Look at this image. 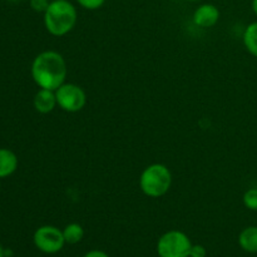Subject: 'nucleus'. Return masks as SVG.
<instances>
[{
    "instance_id": "nucleus-1",
    "label": "nucleus",
    "mask_w": 257,
    "mask_h": 257,
    "mask_svg": "<svg viewBox=\"0 0 257 257\" xmlns=\"http://www.w3.org/2000/svg\"><path fill=\"white\" fill-rule=\"evenodd\" d=\"M32 77L42 89L57 90L67 78V63L63 55L54 50L38 54L33 60Z\"/></svg>"
},
{
    "instance_id": "nucleus-2",
    "label": "nucleus",
    "mask_w": 257,
    "mask_h": 257,
    "mask_svg": "<svg viewBox=\"0 0 257 257\" xmlns=\"http://www.w3.org/2000/svg\"><path fill=\"white\" fill-rule=\"evenodd\" d=\"M77 9L68 0H53L44 13L45 29L54 37L68 34L77 23Z\"/></svg>"
},
{
    "instance_id": "nucleus-3",
    "label": "nucleus",
    "mask_w": 257,
    "mask_h": 257,
    "mask_svg": "<svg viewBox=\"0 0 257 257\" xmlns=\"http://www.w3.org/2000/svg\"><path fill=\"white\" fill-rule=\"evenodd\" d=\"M172 185V175L167 166L155 163L146 168L140 177L141 191L152 198L166 195Z\"/></svg>"
},
{
    "instance_id": "nucleus-4",
    "label": "nucleus",
    "mask_w": 257,
    "mask_h": 257,
    "mask_svg": "<svg viewBox=\"0 0 257 257\" xmlns=\"http://www.w3.org/2000/svg\"><path fill=\"white\" fill-rule=\"evenodd\" d=\"M191 247L192 242L186 233L172 230L160 237L157 253L160 257H190Z\"/></svg>"
},
{
    "instance_id": "nucleus-5",
    "label": "nucleus",
    "mask_w": 257,
    "mask_h": 257,
    "mask_svg": "<svg viewBox=\"0 0 257 257\" xmlns=\"http://www.w3.org/2000/svg\"><path fill=\"white\" fill-rule=\"evenodd\" d=\"M55 97H57V104L63 110L69 113L79 112L87 103V95L84 90L79 85L73 83H63L55 90Z\"/></svg>"
},
{
    "instance_id": "nucleus-6",
    "label": "nucleus",
    "mask_w": 257,
    "mask_h": 257,
    "mask_svg": "<svg viewBox=\"0 0 257 257\" xmlns=\"http://www.w3.org/2000/svg\"><path fill=\"white\" fill-rule=\"evenodd\" d=\"M34 245L39 251L44 253L59 252L65 245L63 231L54 226H42L34 232Z\"/></svg>"
},
{
    "instance_id": "nucleus-7",
    "label": "nucleus",
    "mask_w": 257,
    "mask_h": 257,
    "mask_svg": "<svg viewBox=\"0 0 257 257\" xmlns=\"http://www.w3.org/2000/svg\"><path fill=\"white\" fill-rule=\"evenodd\" d=\"M220 10L213 4H202L193 13V23L201 28H211L217 24Z\"/></svg>"
},
{
    "instance_id": "nucleus-8",
    "label": "nucleus",
    "mask_w": 257,
    "mask_h": 257,
    "mask_svg": "<svg viewBox=\"0 0 257 257\" xmlns=\"http://www.w3.org/2000/svg\"><path fill=\"white\" fill-rule=\"evenodd\" d=\"M57 97H55V90L42 89L40 88L34 97V108L37 112L42 114L50 113L57 107Z\"/></svg>"
},
{
    "instance_id": "nucleus-9",
    "label": "nucleus",
    "mask_w": 257,
    "mask_h": 257,
    "mask_svg": "<svg viewBox=\"0 0 257 257\" xmlns=\"http://www.w3.org/2000/svg\"><path fill=\"white\" fill-rule=\"evenodd\" d=\"M18 168V157L13 151L0 148V178L12 176Z\"/></svg>"
},
{
    "instance_id": "nucleus-10",
    "label": "nucleus",
    "mask_w": 257,
    "mask_h": 257,
    "mask_svg": "<svg viewBox=\"0 0 257 257\" xmlns=\"http://www.w3.org/2000/svg\"><path fill=\"white\" fill-rule=\"evenodd\" d=\"M238 243L246 252H257V226H250L241 231L238 236Z\"/></svg>"
},
{
    "instance_id": "nucleus-11",
    "label": "nucleus",
    "mask_w": 257,
    "mask_h": 257,
    "mask_svg": "<svg viewBox=\"0 0 257 257\" xmlns=\"http://www.w3.org/2000/svg\"><path fill=\"white\" fill-rule=\"evenodd\" d=\"M243 44L251 55L257 58V22L247 25L243 33Z\"/></svg>"
},
{
    "instance_id": "nucleus-12",
    "label": "nucleus",
    "mask_w": 257,
    "mask_h": 257,
    "mask_svg": "<svg viewBox=\"0 0 257 257\" xmlns=\"http://www.w3.org/2000/svg\"><path fill=\"white\" fill-rule=\"evenodd\" d=\"M63 236H64L65 243L74 245V243L82 241L83 236H84V230L79 223H69L63 230Z\"/></svg>"
},
{
    "instance_id": "nucleus-13",
    "label": "nucleus",
    "mask_w": 257,
    "mask_h": 257,
    "mask_svg": "<svg viewBox=\"0 0 257 257\" xmlns=\"http://www.w3.org/2000/svg\"><path fill=\"white\" fill-rule=\"evenodd\" d=\"M243 205L251 211H257V188H250L243 195Z\"/></svg>"
},
{
    "instance_id": "nucleus-14",
    "label": "nucleus",
    "mask_w": 257,
    "mask_h": 257,
    "mask_svg": "<svg viewBox=\"0 0 257 257\" xmlns=\"http://www.w3.org/2000/svg\"><path fill=\"white\" fill-rule=\"evenodd\" d=\"M77 3L87 10H97L103 7L105 0H77Z\"/></svg>"
},
{
    "instance_id": "nucleus-15",
    "label": "nucleus",
    "mask_w": 257,
    "mask_h": 257,
    "mask_svg": "<svg viewBox=\"0 0 257 257\" xmlns=\"http://www.w3.org/2000/svg\"><path fill=\"white\" fill-rule=\"evenodd\" d=\"M30 8L37 13H45L50 4V0H30Z\"/></svg>"
},
{
    "instance_id": "nucleus-16",
    "label": "nucleus",
    "mask_w": 257,
    "mask_h": 257,
    "mask_svg": "<svg viewBox=\"0 0 257 257\" xmlns=\"http://www.w3.org/2000/svg\"><path fill=\"white\" fill-rule=\"evenodd\" d=\"M207 251L202 245H192L190 251V257H206Z\"/></svg>"
},
{
    "instance_id": "nucleus-17",
    "label": "nucleus",
    "mask_w": 257,
    "mask_h": 257,
    "mask_svg": "<svg viewBox=\"0 0 257 257\" xmlns=\"http://www.w3.org/2000/svg\"><path fill=\"white\" fill-rule=\"evenodd\" d=\"M83 257H109L104 251H100V250H92L89 252L85 253Z\"/></svg>"
},
{
    "instance_id": "nucleus-18",
    "label": "nucleus",
    "mask_w": 257,
    "mask_h": 257,
    "mask_svg": "<svg viewBox=\"0 0 257 257\" xmlns=\"http://www.w3.org/2000/svg\"><path fill=\"white\" fill-rule=\"evenodd\" d=\"M252 10L257 17V0H252Z\"/></svg>"
},
{
    "instance_id": "nucleus-19",
    "label": "nucleus",
    "mask_w": 257,
    "mask_h": 257,
    "mask_svg": "<svg viewBox=\"0 0 257 257\" xmlns=\"http://www.w3.org/2000/svg\"><path fill=\"white\" fill-rule=\"evenodd\" d=\"M0 257H5V255H4V248L2 247V245H0Z\"/></svg>"
},
{
    "instance_id": "nucleus-20",
    "label": "nucleus",
    "mask_w": 257,
    "mask_h": 257,
    "mask_svg": "<svg viewBox=\"0 0 257 257\" xmlns=\"http://www.w3.org/2000/svg\"><path fill=\"white\" fill-rule=\"evenodd\" d=\"M7 2H10V3H17V2H19V0H7Z\"/></svg>"
},
{
    "instance_id": "nucleus-21",
    "label": "nucleus",
    "mask_w": 257,
    "mask_h": 257,
    "mask_svg": "<svg viewBox=\"0 0 257 257\" xmlns=\"http://www.w3.org/2000/svg\"><path fill=\"white\" fill-rule=\"evenodd\" d=\"M187 2H198V0H187Z\"/></svg>"
},
{
    "instance_id": "nucleus-22",
    "label": "nucleus",
    "mask_w": 257,
    "mask_h": 257,
    "mask_svg": "<svg viewBox=\"0 0 257 257\" xmlns=\"http://www.w3.org/2000/svg\"><path fill=\"white\" fill-rule=\"evenodd\" d=\"M0 180H2V178H0ZM0 186H2V183H0Z\"/></svg>"
},
{
    "instance_id": "nucleus-23",
    "label": "nucleus",
    "mask_w": 257,
    "mask_h": 257,
    "mask_svg": "<svg viewBox=\"0 0 257 257\" xmlns=\"http://www.w3.org/2000/svg\"><path fill=\"white\" fill-rule=\"evenodd\" d=\"M50 2H53V0H50Z\"/></svg>"
}]
</instances>
